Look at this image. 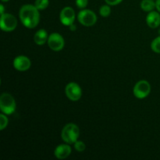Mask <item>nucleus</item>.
<instances>
[{
    "label": "nucleus",
    "mask_w": 160,
    "mask_h": 160,
    "mask_svg": "<svg viewBox=\"0 0 160 160\" xmlns=\"http://www.w3.org/2000/svg\"><path fill=\"white\" fill-rule=\"evenodd\" d=\"M48 36L47 34V31L44 29L38 30L37 32L35 33L34 37V42L38 45H42L48 42Z\"/></svg>",
    "instance_id": "nucleus-13"
},
{
    "label": "nucleus",
    "mask_w": 160,
    "mask_h": 160,
    "mask_svg": "<svg viewBox=\"0 0 160 160\" xmlns=\"http://www.w3.org/2000/svg\"><path fill=\"white\" fill-rule=\"evenodd\" d=\"M59 18L61 23L65 26H70L73 24L75 20V12L73 8L70 6L63 8L60 12Z\"/></svg>",
    "instance_id": "nucleus-9"
},
{
    "label": "nucleus",
    "mask_w": 160,
    "mask_h": 160,
    "mask_svg": "<svg viewBox=\"0 0 160 160\" xmlns=\"http://www.w3.org/2000/svg\"><path fill=\"white\" fill-rule=\"evenodd\" d=\"M17 26V20L10 13H3L1 15L0 27L3 31L9 32L16 29Z\"/></svg>",
    "instance_id": "nucleus-4"
},
{
    "label": "nucleus",
    "mask_w": 160,
    "mask_h": 160,
    "mask_svg": "<svg viewBox=\"0 0 160 160\" xmlns=\"http://www.w3.org/2000/svg\"><path fill=\"white\" fill-rule=\"evenodd\" d=\"M123 0H105L106 4L109 5V6H117V5L120 4Z\"/></svg>",
    "instance_id": "nucleus-21"
},
{
    "label": "nucleus",
    "mask_w": 160,
    "mask_h": 160,
    "mask_svg": "<svg viewBox=\"0 0 160 160\" xmlns=\"http://www.w3.org/2000/svg\"><path fill=\"white\" fill-rule=\"evenodd\" d=\"M156 9H157L158 10H159V12H160V0H156Z\"/></svg>",
    "instance_id": "nucleus-22"
},
{
    "label": "nucleus",
    "mask_w": 160,
    "mask_h": 160,
    "mask_svg": "<svg viewBox=\"0 0 160 160\" xmlns=\"http://www.w3.org/2000/svg\"><path fill=\"white\" fill-rule=\"evenodd\" d=\"M69 27H70V30H71V31H76V26H75V25L74 24H73H73H71V25H70V26H69Z\"/></svg>",
    "instance_id": "nucleus-23"
},
{
    "label": "nucleus",
    "mask_w": 160,
    "mask_h": 160,
    "mask_svg": "<svg viewBox=\"0 0 160 160\" xmlns=\"http://www.w3.org/2000/svg\"><path fill=\"white\" fill-rule=\"evenodd\" d=\"M0 109L6 115H10L16 110V102L9 93H2L0 97Z\"/></svg>",
    "instance_id": "nucleus-3"
},
{
    "label": "nucleus",
    "mask_w": 160,
    "mask_h": 160,
    "mask_svg": "<svg viewBox=\"0 0 160 160\" xmlns=\"http://www.w3.org/2000/svg\"><path fill=\"white\" fill-rule=\"evenodd\" d=\"M88 0H76V5L79 9H84L88 6Z\"/></svg>",
    "instance_id": "nucleus-20"
},
{
    "label": "nucleus",
    "mask_w": 160,
    "mask_h": 160,
    "mask_svg": "<svg viewBox=\"0 0 160 160\" xmlns=\"http://www.w3.org/2000/svg\"><path fill=\"white\" fill-rule=\"evenodd\" d=\"M31 62L29 58L24 56H19L13 60V67L19 71H26L31 67Z\"/></svg>",
    "instance_id": "nucleus-10"
},
{
    "label": "nucleus",
    "mask_w": 160,
    "mask_h": 160,
    "mask_svg": "<svg viewBox=\"0 0 160 160\" xmlns=\"http://www.w3.org/2000/svg\"><path fill=\"white\" fill-rule=\"evenodd\" d=\"M99 13L102 17H108L111 13V9L109 7V5H104V6H101L99 9Z\"/></svg>",
    "instance_id": "nucleus-16"
},
{
    "label": "nucleus",
    "mask_w": 160,
    "mask_h": 160,
    "mask_svg": "<svg viewBox=\"0 0 160 160\" xmlns=\"http://www.w3.org/2000/svg\"><path fill=\"white\" fill-rule=\"evenodd\" d=\"M39 9L33 5H24L20 9L19 16L23 26L28 28H34L38 26L40 20Z\"/></svg>",
    "instance_id": "nucleus-1"
},
{
    "label": "nucleus",
    "mask_w": 160,
    "mask_h": 160,
    "mask_svg": "<svg viewBox=\"0 0 160 160\" xmlns=\"http://www.w3.org/2000/svg\"><path fill=\"white\" fill-rule=\"evenodd\" d=\"M78 21L86 27L93 26L97 21V17L90 9H83L80 11L78 16Z\"/></svg>",
    "instance_id": "nucleus-5"
},
{
    "label": "nucleus",
    "mask_w": 160,
    "mask_h": 160,
    "mask_svg": "<svg viewBox=\"0 0 160 160\" xmlns=\"http://www.w3.org/2000/svg\"><path fill=\"white\" fill-rule=\"evenodd\" d=\"M151 48L153 52L156 53H160V36L155 38L151 44Z\"/></svg>",
    "instance_id": "nucleus-17"
},
{
    "label": "nucleus",
    "mask_w": 160,
    "mask_h": 160,
    "mask_svg": "<svg viewBox=\"0 0 160 160\" xmlns=\"http://www.w3.org/2000/svg\"><path fill=\"white\" fill-rule=\"evenodd\" d=\"M66 95L71 101H78L81 98L82 90L81 87L75 82H70L66 86Z\"/></svg>",
    "instance_id": "nucleus-8"
},
{
    "label": "nucleus",
    "mask_w": 160,
    "mask_h": 160,
    "mask_svg": "<svg viewBox=\"0 0 160 160\" xmlns=\"http://www.w3.org/2000/svg\"><path fill=\"white\" fill-rule=\"evenodd\" d=\"M156 7V2H154L153 0H142L141 2V8L145 12H151Z\"/></svg>",
    "instance_id": "nucleus-14"
},
{
    "label": "nucleus",
    "mask_w": 160,
    "mask_h": 160,
    "mask_svg": "<svg viewBox=\"0 0 160 160\" xmlns=\"http://www.w3.org/2000/svg\"><path fill=\"white\" fill-rule=\"evenodd\" d=\"M146 23L150 28H158L160 25V15L156 11H151L146 17Z\"/></svg>",
    "instance_id": "nucleus-12"
},
{
    "label": "nucleus",
    "mask_w": 160,
    "mask_h": 160,
    "mask_svg": "<svg viewBox=\"0 0 160 160\" xmlns=\"http://www.w3.org/2000/svg\"><path fill=\"white\" fill-rule=\"evenodd\" d=\"M48 4H49L48 0H35V2H34V6L39 10L46 9L48 7Z\"/></svg>",
    "instance_id": "nucleus-15"
},
{
    "label": "nucleus",
    "mask_w": 160,
    "mask_h": 160,
    "mask_svg": "<svg viewBox=\"0 0 160 160\" xmlns=\"http://www.w3.org/2000/svg\"><path fill=\"white\" fill-rule=\"evenodd\" d=\"M71 151L69 145H59L55 149L54 154L58 159H65L71 154Z\"/></svg>",
    "instance_id": "nucleus-11"
},
{
    "label": "nucleus",
    "mask_w": 160,
    "mask_h": 160,
    "mask_svg": "<svg viewBox=\"0 0 160 160\" xmlns=\"http://www.w3.org/2000/svg\"><path fill=\"white\" fill-rule=\"evenodd\" d=\"M48 47L53 51H60L63 48L65 42L64 38L61 34L59 33H52L48 36Z\"/></svg>",
    "instance_id": "nucleus-7"
},
{
    "label": "nucleus",
    "mask_w": 160,
    "mask_h": 160,
    "mask_svg": "<svg viewBox=\"0 0 160 160\" xmlns=\"http://www.w3.org/2000/svg\"><path fill=\"white\" fill-rule=\"evenodd\" d=\"M151 92V85L147 81H140L134 85V95L136 98H145Z\"/></svg>",
    "instance_id": "nucleus-6"
},
{
    "label": "nucleus",
    "mask_w": 160,
    "mask_h": 160,
    "mask_svg": "<svg viewBox=\"0 0 160 160\" xmlns=\"http://www.w3.org/2000/svg\"><path fill=\"white\" fill-rule=\"evenodd\" d=\"M159 34H160V29H159Z\"/></svg>",
    "instance_id": "nucleus-26"
},
{
    "label": "nucleus",
    "mask_w": 160,
    "mask_h": 160,
    "mask_svg": "<svg viewBox=\"0 0 160 160\" xmlns=\"http://www.w3.org/2000/svg\"><path fill=\"white\" fill-rule=\"evenodd\" d=\"M8 121L9 120H8L6 114L4 115V113H3L0 115V130L1 131H3L6 128V126L8 125Z\"/></svg>",
    "instance_id": "nucleus-18"
},
{
    "label": "nucleus",
    "mask_w": 160,
    "mask_h": 160,
    "mask_svg": "<svg viewBox=\"0 0 160 160\" xmlns=\"http://www.w3.org/2000/svg\"><path fill=\"white\" fill-rule=\"evenodd\" d=\"M0 12H1V15L4 13V6H3L2 4L0 5Z\"/></svg>",
    "instance_id": "nucleus-24"
},
{
    "label": "nucleus",
    "mask_w": 160,
    "mask_h": 160,
    "mask_svg": "<svg viewBox=\"0 0 160 160\" xmlns=\"http://www.w3.org/2000/svg\"><path fill=\"white\" fill-rule=\"evenodd\" d=\"M80 135V129L74 123H68L62 130L61 138L67 144H74Z\"/></svg>",
    "instance_id": "nucleus-2"
},
{
    "label": "nucleus",
    "mask_w": 160,
    "mask_h": 160,
    "mask_svg": "<svg viewBox=\"0 0 160 160\" xmlns=\"http://www.w3.org/2000/svg\"><path fill=\"white\" fill-rule=\"evenodd\" d=\"M1 1L2 2H8V1H9V0H1Z\"/></svg>",
    "instance_id": "nucleus-25"
},
{
    "label": "nucleus",
    "mask_w": 160,
    "mask_h": 160,
    "mask_svg": "<svg viewBox=\"0 0 160 160\" xmlns=\"http://www.w3.org/2000/svg\"><path fill=\"white\" fill-rule=\"evenodd\" d=\"M74 148L77 150L78 152H83L85 150L86 148V145L82 141H77L76 142L74 143Z\"/></svg>",
    "instance_id": "nucleus-19"
}]
</instances>
